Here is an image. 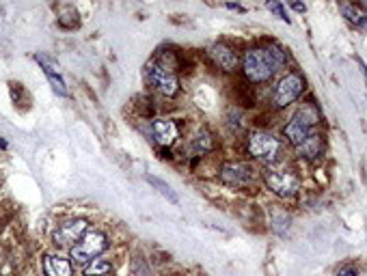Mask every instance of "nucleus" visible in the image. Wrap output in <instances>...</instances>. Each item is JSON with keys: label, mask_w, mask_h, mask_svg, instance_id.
Wrapping results in <instances>:
<instances>
[{"label": "nucleus", "mask_w": 367, "mask_h": 276, "mask_svg": "<svg viewBox=\"0 0 367 276\" xmlns=\"http://www.w3.org/2000/svg\"><path fill=\"white\" fill-rule=\"evenodd\" d=\"M288 65V52L279 43H262L251 45L240 56V72L242 78L253 84L270 82L281 69Z\"/></svg>", "instance_id": "1"}, {"label": "nucleus", "mask_w": 367, "mask_h": 276, "mask_svg": "<svg viewBox=\"0 0 367 276\" xmlns=\"http://www.w3.org/2000/svg\"><path fill=\"white\" fill-rule=\"evenodd\" d=\"M322 123V110L315 102H302L298 110L292 114V119L283 125V143L292 149L305 143L311 134L318 132Z\"/></svg>", "instance_id": "2"}, {"label": "nucleus", "mask_w": 367, "mask_h": 276, "mask_svg": "<svg viewBox=\"0 0 367 276\" xmlns=\"http://www.w3.org/2000/svg\"><path fill=\"white\" fill-rule=\"evenodd\" d=\"M283 138H279L270 130H253L247 136V153L255 162L264 167L281 164V153H283Z\"/></svg>", "instance_id": "3"}, {"label": "nucleus", "mask_w": 367, "mask_h": 276, "mask_svg": "<svg viewBox=\"0 0 367 276\" xmlns=\"http://www.w3.org/2000/svg\"><path fill=\"white\" fill-rule=\"evenodd\" d=\"M143 76H145L147 86L154 91V93H158L160 98H164V100H178L182 95V78H180V74L171 72V69L160 65L156 59H151V61L145 63Z\"/></svg>", "instance_id": "4"}, {"label": "nucleus", "mask_w": 367, "mask_h": 276, "mask_svg": "<svg viewBox=\"0 0 367 276\" xmlns=\"http://www.w3.org/2000/svg\"><path fill=\"white\" fill-rule=\"evenodd\" d=\"M262 181L264 186L279 199H294L300 190V177L294 169L290 167H266L262 171Z\"/></svg>", "instance_id": "5"}, {"label": "nucleus", "mask_w": 367, "mask_h": 276, "mask_svg": "<svg viewBox=\"0 0 367 276\" xmlns=\"http://www.w3.org/2000/svg\"><path fill=\"white\" fill-rule=\"evenodd\" d=\"M307 89V80L300 72L292 69L286 76H281L279 82L272 89V95H270V108L272 110H286L288 106H292L294 102L300 100V95L305 93Z\"/></svg>", "instance_id": "6"}, {"label": "nucleus", "mask_w": 367, "mask_h": 276, "mask_svg": "<svg viewBox=\"0 0 367 276\" xmlns=\"http://www.w3.org/2000/svg\"><path fill=\"white\" fill-rule=\"evenodd\" d=\"M255 177H257L255 167L251 162H244V160H225V162L219 164V171H216V179L223 186L235 190L251 188L255 183Z\"/></svg>", "instance_id": "7"}, {"label": "nucleus", "mask_w": 367, "mask_h": 276, "mask_svg": "<svg viewBox=\"0 0 367 276\" xmlns=\"http://www.w3.org/2000/svg\"><path fill=\"white\" fill-rule=\"evenodd\" d=\"M108 248H111V240H108V236L104 231H100V229H91V231L86 233L74 248H70V257H72V263L84 268L93 259L104 257V252Z\"/></svg>", "instance_id": "8"}, {"label": "nucleus", "mask_w": 367, "mask_h": 276, "mask_svg": "<svg viewBox=\"0 0 367 276\" xmlns=\"http://www.w3.org/2000/svg\"><path fill=\"white\" fill-rule=\"evenodd\" d=\"M219 147V141H216V134L208 128V125H199L194 132H190L186 136V145H184V160H190L192 164L201 162V160L210 153L216 151Z\"/></svg>", "instance_id": "9"}, {"label": "nucleus", "mask_w": 367, "mask_h": 276, "mask_svg": "<svg viewBox=\"0 0 367 276\" xmlns=\"http://www.w3.org/2000/svg\"><path fill=\"white\" fill-rule=\"evenodd\" d=\"M89 231H91V222L86 218H68L54 227L52 242L58 248H74Z\"/></svg>", "instance_id": "10"}, {"label": "nucleus", "mask_w": 367, "mask_h": 276, "mask_svg": "<svg viewBox=\"0 0 367 276\" xmlns=\"http://www.w3.org/2000/svg\"><path fill=\"white\" fill-rule=\"evenodd\" d=\"M149 128V136L154 138V143L162 149H173L182 138V123L173 117H156L147 121Z\"/></svg>", "instance_id": "11"}, {"label": "nucleus", "mask_w": 367, "mask_h": 276, "mask_svg": "<svg viewBox=\"0 0 367 276\" xmlns=\"http://www.w3.org/2000/svg\"><path fill=\"white\" fill-rule=\"evenodd\" d=\"M205 52L212 65L221 69L223 74H235L240 69V52L227 41H214Z\"/></svg>", "instance_id": "12"}, {"label": "nucleus", "mask_w": 367, "mask_h": 276, "mask_svg": "<svg viewBox=\"0 0 367 276\" xmlns=\"http://www.w3.org/2000/svg\"><path fill=\"white\" fill-rule=\"evenodd\" d=\"M41 272L43 276H74V263L61 252H43Z\"/></svg>", "instance_id": "13"}, {"label": "nucleus", "mask_w": 367, "mask_h": 276, "mask_svg": "<svg viewBox=\"0 0 367 276\" xmlns=\"http://www.w3.org/2000/svg\"><path fill=\"white\" fill-rule=\"evenodd\" d=\"M35 59H37V63L43 67V74H46V78H48V82H50V86H52L54 93H56L58 98H68L70 91H68V84H65L61 72H58V65H56L52 59L41 56V54H37Z\"/></svg>", "instance_id": "14"}, {"label": "nucleus", "mask_w": 367, "mask_h": 276, "mask_svg": "<svg viewBox=\"0 0 367 276\" xmlns=\"http://www.w3.org/2000/svg\"><path fill=\"white\" fill-rule=\"evenodd\" d=\"M294 153H296L298 160L315 162V160L322 158V153H324V134H320V132L311 134L305 143H300L298 147H294Z\"/></svg>", "instance_id": "15"}, {"label": "nucleus", "mask_w": 367, "mask_h": 276, "mask_svg": "<svg viewBox=\"0 0 367 276\" xmlns=\"http://www.w3.org/2000/svg\"><path fill=\"white\" fill-rule=\"evenodd\" d=\"M225 128L229 130L231 136H242L244 130H247V121H244V114L237 106H229L227 112H225Z\"/></svg>", "instance_id": "16"}, {"label": "nucleus", "mask_w": 367, "mask_h": 276, "mask_svg": "<svg viewBox=\"0 0 367 276\" xmlns=\"http://www.w3.org/2000/svg\"><path fill=\"white\" fill-rule=\"evenodd\" d=\"M231 91H233V98H235V104L233 106H237V108H253L255 106V95H253V86L247 82V80H240V82H235L233 86H231Z\"/></svg>", "instance_id": "17"}, {"label": "nucleus", "mask_w": 367, "mask_h": 276, "mask_svg": "<svg viewBox=\"0 0 367 276\" xmlns=\"http://www.w3.org/2000/svg\"><path fill=\"white\" fill-rule=\"evenodd\" d=\"M145 181L149 183L151 188H154L160 197H164L169 203H173V205H180V197H178V192L171 188V183H166L164 179H160V177H156V175H145Z\"/></svg>", "instance_id": "18"}, {"label": "nucleus", "mask_w": 367, "mask_h": 276, "mask_svg": "<svg viewBox=\"0 0 367 276\" xmlns=\"http://www.w3.org/2000/svg\"><path fill=\"white\" fill-rule=\"evenodd\" d=\"M113 270H115V263L111 259L97 257V259H93L91 263H86L82 268V276H111Z\"/></svg>", "instance_id": "19"}, {"label": "nucleus", "mask_w": 367, "mask_h": 276, "mask_svg": "<svg viewBox=\"0 0 367 276\" xmlns=\"http://www.w3.org/2000/svg\"><path fill=\"white\" fill-rule=\"evenodd\" d=\"M339 9H341L343 17L348 20L352 26L361 29V31H367V17H365L363 9L359 5H341Z\"/></svg>", "instance_id": "20"}, {"label": "nucleus", "mask_w": 367, "mask_h": 276, "mask_svg": "<svg viewBox=\"0 0 367 276\" xmlns=\"http://www.w3.org/2000/svg\"><path fill=\"white\" fill-rule=\"evenodd\" d=\"M270 229H272L276 236H286L288 229H290V216H288V212H283V210L272 212V216H270Z\"/></svg>", "instance_id": "21"}, {"label": "nucleus", "mask_w": 367, "mask_h": 276, "mask_svg": "<svg viewBox=\"0 0 367 276\" xmlns=\"http://www.w3.org/2000/svg\"><path fill=\"white\" fill-rule=\"evenodd\" d=\"M266 9L270 11V13H274L279 20H283V22H288V24H290V17H288V11H286V7L283 5H281V3H274V0H270V3H266Z\"/></svg>", "instance_id": "22"}, {"label": "nucleus", "mask_w": 367, "mask_h": 276, "mask_svg": "<svg viewBox=\"0 0 367 276\" xmlns=\"http://www.w3.org/2000/svg\"><path fill=\"white\" fill-rule=\"evenodd\" d=\"M337 276H359V270H357V268H352V266H348V268L339 270V272H337Z\"/></svg>", "instance_id": "23"}, {"label": "nucleus", "mask_w": 367, "mask_h": 276, "mask_svg": "<svg viewBox=\"0 0 367 276\" xmlns=\"http://www.w3.org/2000/svg\"><path fill=\"white\" fill-rule=\"evenodd\" d=\"M225 7H227V9H231V11H237V13H244V7H242V5H233V3H227Z\"/></svg>", "instance_id": "24"}, {"label": "nucleus", "mask_w": 367, "mask_h": 276, "mask_svg": "<svg viewBox=\"0 0 367 276\" xmlns=\"http://www.w3.org/2000/svg\"><path fill=\"white\" fill-rule=\"evenodd\" d=\"M290 7H292L294 11H298V13H305V11H307V7H305V5H302V3H292Z\"/></svg>", "instance_id": "25"}, {"label": "nucleus", "mask_w": 367, "mask_h": 276, "mask_svg": "<svg viewBox=\"0 0 367 276\" xmlns=\"http://www.w3.org/2000/svg\"><path fill=\"white\" fill-rule=\"evenodd\" d=\"M357 63L361 65V69H363V74H365V78H367V65H365V63H363L361 59H357Z\"/></svg>", "instance_id": "26"}, {"label": "nucleus", "mask_w": 367, "mask_h": 276, "mask_svg": "<svg viewBox=\"0 0 367 276\" xmlns=\"http://www.w3.org/2000/svg\"><path fill=\"white\" fill-rule=\"evenodd\" d=\"M359 7L363 9V13H365V17H367V3H365V5H359Z\"/></svg>", "instance_id": "27"}, {"label": "nucleus", "mask_w": 367, "mask_h": 276, "mask_svg": "<svg viewBox=\"0 0 367 276\" xmlns=\"http://www.w3.org/2000/svg\"><path fill=\"white\" fill-rule=\"evenodd\" d=\"M3 276H13V274H9V272H7V274H3Z\"/></svg>", "instance_id": "28"}]
</instances>
